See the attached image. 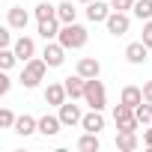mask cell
<instances>
[{"instance_id": "83f0119b", "label": "cell", "mask_w": 152, "mask_h": 152, "mask_svg": "<svg viewBox=\"0 0 152 152\" xmlns=\"http://www.w3.org/2000/svg\"><path fill=\"white\" fill-rule=\"evenodd\" d=\"M9 90H12V78L6 75V69H3V75H0V96H6Z\"/></svg>"}, {"instance_id": "4316f807", "label": "cell", "mask_w": 152, "mask_h": 152, "mask_svg": "<svg viewBox=\"0 0 152 152\" xmlns=\"http://www.w3.org/2000/svg\"><path fill=\"white\" fill-rule=\"evenodd\" d=\"M140 39H143V45L152 51V18H149V21H143V36H140Z\"/></svg>"}, {"instance_id": "ba28073f", "label": "cell", "mask_w": 152, "mask_h": 152, "mask_svg": "<svg viewBox=\"0 0 152 152\" xmlns=\"http://www.w3.org/2000/svg\"><path fill=\"white\" fill-rule=\"evenodd\" d=\"M12 48H15V54H18L21 63H27V60L36 57V42H33L30 36H18V39L12 42Z\"/></svg>"}, {"instance_id": "5bb4252c", "label": "cell", "mask_w": 152, "mask_h": 152, "mask_svg": "<svg viewBox=\"0 0 152 152\" xmlns=\"http://www.w3.org/2000/svg\"><path fill=\"white\" fill-rule=\"evenodd\" d=\"M63 84H66V93H69V99H84V90H87V78H81V75L75 72L72 78H66Z\"/></svg>"}, {"instance_id": "6da1fadb", "label": "cell", "mask_w": 152, "mask_h": 152, "mask_svg": "<svg viewBox=\"0 0 152 152\" xmlns=\"http://www.w3.org/2000/svg\"><path fill=\"white\" fill-rule=\"evenodd\" d=\"M87 39H90V30L84 27V24H63V30H60V36H57V42L66 48V51H78V48H84L87 45Z\"/></svg>"}, {"instance_id": "f1b7e54d", "label": "cell", "mask_w": 152, "mask_h": 152, "mask_svg": "<svg viewBox=\"0 0 152 152\" xmlns=\"http://www.w3.org/2000/svg\"><path fill=\"white\" fill-rule=\"evenodd\" d=\"M9 30H12L9 24H6L3 30H0V48H9V45H12V33H9Z\"/></svg>"}, {"instance_id": "d6a6232c", "label": "cell", "mask_w": 152, "mask_h": 152, "mask_svg": "<svg viewBox=\"0 0 152 152\" xmlns=\"http://www.w3.org/2000/svg\"><path fill=\"white\" fill-rule=\"evenodd\" d=\"M75 3H84V6H87V3H93V0H75Z\"/></svg>"}, {"instance_id": "277c9868", "label": "cell", "mask_w": 152, "mask_h": 152, "mask_svg": "<svg viewBox=\"0 0 152 152\" xmlns=\"http://www.w3.org/2000/svg\"><path fill=\"white\" fill-rule=\"evenodd\" d=\"M57 113H60V119H63V125H66V128L81 125V119H84V113H81V107H78V104H75V99H72V102H63V104L57 107Z\"/></svg>"}, {"instance_id": "7402d4cb", "label": "cell", "mask_w": 152, "mask_h": 152, "mask_svg": "<svg viewBox=\"0 0 152 152\" xmlns=\"http://www.w3.org/2000/svg\"><path fill=\"white\" fill-rule=\"evenodd\" d=\"M131 12H134V18H140V21H149V18H152V0H134Z\"/></svg>"}, {"instance_id": "ac0fdd59", "label": "cell", "mask_w": 152, "mask_h": 152, "mask_svg": "<svg viewBox=\"0 0 152 152\" xmlns=\"http://www.w3.org/2000/svg\"><path fill=\"white\" fill-rule=\"evenodd\" d=\"M119 102H122V104H128V107H137V104H143V87H134V84L122 87V96H119Z\"/></svg>"}, {"instance_id": "e0dca14e", "label": "cell", "mask_w": 152, "mask_h": 152, "mask_svg": "<svg viewBox=\"0 0 152 152\" xmlns=\"http://www.w3.org/2000/svg\"><path fill=\"white\" fill-rule=\"evenodd\" d=\"M66 99H69V93H66V84H48V90H45V102H48V104L60 107Z\"/></svg>"}, {"instance_id": "484cf974", "label": "cell", "mask_w": 152, "mask_h": 152, "mask_svg": "<svg viewBox=\"0 0 152 152\" xmlns=\"http://www.w3.org/2000/svg\"><path fill=\"white\" fill-rule=\"evenodd\" d=\"M15 113L9 110V107H3V110H0V128H15Z\"/></svg>"}, {"instance_id": "8992f818", "label": "cell", "mask_w": 152, "mask_h": 152, "mask_svg": "<svg viewBox=\"0 0 152 152\" xmlns=\"http://www.w3.org/2000/svg\"><path fill=\"white\" fill-rule=\"evenodd\" d=\"M42 57H45V63L51 66V69H57V66H63L66 63V48L60 45V42H45V51H42Z\"/></svg>"}, {"instance_id": "9c48e42d", "label": "cell", "mask_w": 152, "mask_h": 152, "mask_svg": "<svg viewBox=\"0 0 152 152\" xmlns=\"http://www.w3.org/2000/svg\"><path fill=\"white\" fill-rule=\"evenodd\" d=\"M60 128H66V125H63V119H60V113H57V116H54V113L39 116V134L54 137V134H60Z\"/></svg>"}, {"instance_id": "1f68e13d", "label": "cell", "mask_w": 152, "mask_h": 152, "mask_svg": "<svg viewBox=\"0 0 152 152\" xmlns=\"http://www.w3.org/2000/svg\"><path fill=\"white\" fill-rule=\"evenodd\" d=\"M143 102H152V81L143 84Z\"/></svg>"}, {"instance_id": "7c38bea8", "label": "cell", "mask_w": 152, "mask_h": 152, "mask_svg": "<svg viewBox=\"0 0 152 152\" xmlns=\"http://www.w3.org/2000/svg\"><path fill=\"white\" fill-rule=\"evenodd\" d=\"M78 75H81V78H99V75H102V63L96 60V57H81L78 60Z\"/></svg>"}, {"instance_id": "cb8c5ba5", "label": "cell", "mask_w": 152, "mask_h": 152, "mask_svg": "<svg viewBox=\"0 0 152 152\" xmlns=\"http://www.w3.org/2000/svg\"><path fill=\"white\" fill-rule=\"evenodd\" d=\"M18 63V54H15V48H0V69H12Z\"/></svg>"}, {"instance_id": "5b68a950", "label": "cell", "mask_w": 152, "mask_h": 152, "mask_svg": "<svg viewBox=\"0 0 152 152\" xmlns=\"http://www.w3.org/2000/svg\"><path fill=\"white\" fill-rule=\"evenodd\" d=\"M104 27H107V33H110V36H125V33H128V27H131V18H128L125 12H116V9H113V12L107 15Z\"/></svg>"}, {"instance_id": "d6986e66", "label": "cell", "mask_w": 152, "mask_h": 152, "mask_svg": "<svg viewBox=\"0 0 152 152\" xmlns=\"http://www.w3.org/2000/svg\"><path fill=\"white\" fill-rule=\"evenodd\" d=\"M137 146H140L137 131H116V149L119 152H134Z\"/></svg>"}, {"instance_id": "30bf717a", "label": "cell", "mask_w": 152, "mask_h": 152, "mask_svg": "<svg viewBox=\"0 0 152 152\" xmlns=\"http://www.w3.org/2000/svg\"><path fill=\"white\" fill-rule=\"evenodd\" d=\"M6 24H9L12 30H24V27L30 24V12L21 9V6H9V12H6Z\"/></svg>"}, {"instance_id": "ffe728a7", "label": "cell", "mask_w": 152, "mask_h": 152, "mask_svg": "<svg viewBox=\"0 0 152 152\" xmlns=\"http://www.w3.org/2000/svg\"><path fill=\"white\" fill-rule=\"evenodd\" d=\"M57 18H60L63 24H75V21H78V9H75L72 0H63V3H57Z\"/></svg>"}, {"instance_id": "f546056e", "label": "cell", "mask_w": 152, "mask_h": 152, "mask_svg": "<svg viewBox=\"0 0 152 152\" xmlns=\"http://www.w3.org/2000/svg\"><path fill=\"white\" fill-rule=\"evenodd\" d=\"M110 6H113L116 12H125V9H131V6H134V0H110Z\"/></svg>"}, {"instance_id": "9a60e30c", "label": "cell", "mask_w": 152, "mask_h": 152, "mask_svg": "<svg viewBox=\"0 0 152 152\" xmlns=\"http://www.w3.org/2000/svg\"><path fill=\"white\" fill-rule=\"evenodd\" d=\"M60 30H63V21L60 18H48V21H39V36L45 39V42H51V39H57L60 36Z\"/></svg>"}, {"instance_id": "4dcf8cb0", "label": "cell", "mask_w": 152, "mask_h": 152, "mask_svg": "<svg viewBox=\"0 0 152 152\" xmlns=\"http://www.w3.org/2000/svg\"><path fill=\"white\" fill-rule=\"evenodd\" d=\"M143 146L152 152V128H146V131H143Z\"/></svg>"}, {"instance_id": "7a4b0ae2", "label": "cell", "mask_w": 152, "mask_h": 152, "mask_svg": "<svg viewBox=\"0 0 152 152\" xmlns=\"http://www.w3.org/2000/svg\"><path fill=\"white\" fill-rule=\"evenodd\" d=\"M48 69H51V66L45 63V57H33V60H27V63H24V69H21V87H24V90L39 87Z\"/></svg>"}, {"instance_id": "4fadbf2b", "label": "cell", "mask_w": 152, "mask_h": 152, "mask_svg": "<svg viewBox=\"0 0 152 152\" xmlns=\"http://www.w3.org/2000/svg\"><path fill=\"white\" fill-rule=\"evenodd\" d=\"M15 134H21V137H30L33 131H39V119L36 116H30V113H21L18 119H15V128H12Z\"/></svg>"}, {"instance_id": "2e32d148", "label": "cell", "mask_w": 152, "mask_h": 152, "mask_svg": "<svg viewBox=\"0 0 152 152\" xmlns=\"http://www.w3.org/2000/svg\"><path fill=\"white\" fill-rule=\"evenodd\" d=\"M81 128H84V131H93V134H102V128H104V116H102V110H90V113H84Z\"/></svg>"}, {"instance_id": "8fae6325", "label": "cell", "mask_w": 152, "mask_h": 152, "mask_svg": "<svg viewBox=\"0 0 152 152\" xmlns=\"http://www.w3.org/2000/svg\"><path fill=\"white\" fill-rule=\"evenodd\" d=\"M146 57H149V48L143 45V39H140V42H131V45L125 48V60H128L131 66H143Z\"/></svg>"}, {"instance_id": "3957f363", "label": "cell", "mask_w": 152, "mask_h": 152, "mask_svg": "<svg viewBox=\"0 0 152 152\" xmlns=\"http://www.w3.org/2000/svg\"><path fill=\"white\" fill-rule=\"evenodd\" d=\"M84 102L90 104V110H104V107H107V93H104V84H102L99 78H90V81H87Z\"/></svg>"}, {"instance_id": "d4e9b609", "label": "cell", "mask_w": 152, "mask_h": 152, "mask_svg": "<svg viewBox=\"0 0 152 152\" xmlns=\"http://www.w3.org/2000/svg\"><path fill=\"white\" fill-rule=\"evenodd\" d=\"M134 113H137L140 125H152V102H143V104H137V107H134Z\"/></svg>"}, {"instance_id": "52a82bcc", "label": "cell", "mask_w": 152, "mask_h": 152, "mask_svg": "<svg viewBox=\"0 0 152 152\" xmlns=\"http://www.w3.org/2000/svg\"><path fill=\"white\" fill-rule=\"evenodd\" d=\"M110 12H113V6L104 3V0H93V3H87V18H90L93 24H104Z\"/></svg>"}, {"instance_id": "44dd1931", "label": "cell", "mask_w": 152, "mask_h": 152, "mask_svg": "<svg viewBox=\"0 0 152 152\" xmlns=\"http://www.w3.org/2000/svg\"><path fill=\"white\" fill-rule=\"evenodd\" d=\"M78 149H81V152H99V149H102V140H99V134H93V131H84V134H81V140H78Z\"/></svg>"}, {"instance_id": "603a6c76", "label": "cell", "mask_w": 152, "mask_h": 152, "mask_svg": "<svg viewBox=\"0 0 152 152\" xmlns=\"http://www.w3.org/2000/svg\"><path fill=\"white\" fill-rule=\"evenodd\" d=\"M33 15H36V21H48V18H57V6H51L48 0H42V3H36Z\"/></svg>"}]
</instances>
